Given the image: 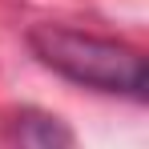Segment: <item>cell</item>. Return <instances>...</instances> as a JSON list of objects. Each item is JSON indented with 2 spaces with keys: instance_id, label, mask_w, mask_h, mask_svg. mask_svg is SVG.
<instances>
[{
  "instance_id": "cell-1",
  "label": "cell",
  "mask_w": 149,
  "mask_h": 149,
  "mask_svg": "<svg viewBox=\"0 0 149 149\" xmlns=\"http://www.w3.org/2000/svg\"><path fill=\"white\" fill-rule=\"evenodd\" d=\"M28 49L36 52L40 65H49L52 73L69 77L85 89L133 93V97L145 93V56L121 40L65 28V24H32Z\"/></svg>"
},
{
  "instance_id": "cell-2",
  "label": "cell",
  "mask_w": 149,
  "mask_h": 149,
  "mask_svg": "<svg viewBox=\"0 0 149 149\" xmlns=\"http://www.w3.org/2000/svg\"><path fill=\"white\" fill-rule=\"evenodd\" d=\"M16 137H20V149H69V133L61 129V121L40 117V113H28L16 129Z\"/></svg>"
}]
</instances>
